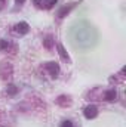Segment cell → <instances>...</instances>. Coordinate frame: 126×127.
<instances>
[{
  "instance_id": "5b68a950",
  "label": "cell",
  "mask_w": 126,
  "mask_h": 127,
  "mask_svg": "<svg viewBox=\"0 0 126 127\" xmlns=\"http://www.w3.org/2000/svg\"><path fill=\"white\" fill-rule=\"evenodd\" d=\"M113 99H116V92L114 90H110V92L105 93V100H113Z\"/></svg>"
},
{
  "instance_id": "52a82bcc",
  "label": "cell",
  "mask_w": 126,
  "mask_h": 127,
  "mask_svg": "<svg viewBox=\"0 0 126 127\" xmlns=\"http://www.w3.org/2000/svg\"><path fill=\"white\" fill-rule=\"evenodd\" d=\"M45 46H46L48 49H51V46H52V37H51V35L45 40Z\"/></svg>"
},
{
  "instance_id": "6da1fadb",
  "label": "cell",
  "mask_w": 126,
  "mask_h": 127,
  "mask_svg": "<svg viewBox=\"0 0 126 127\" xmlns=\"http://www.w3.org/2000/svg\"><path fill=\"white\" fill-rule=\"evenodd\" d=\"M34 1V4L37 6V7H40V9H51L58 0H33Z\"/></svg>"
},
{
  "instance_id": "ba28073f",
  "label": "cell",
  "mask_w": 126,
  "mask_h": 127,
  "mask_svg": "<svg viewBox=\"0 0 126 127\" xmlns=\"http://www.w3.org/2000/svg\"><path fill=\"white\" fill-rule=\"evenodd\" d=\"M61 127H73V123L71 121H64Z\"/></svg>"
},
{
  "instance_id": "8992f818",
  "label": "cell",
  "mask_w": 126,
  "mask_h": 127,
  "mask_svg": "<svg viewBox=\"0 0 126 127\" xmlns=\"http://www.w3.org/2000/svg\"><path fill=\"white\" fill-rule=\"evenodd\" d=\"M58 50H60V55L63 56V59H65V61H67V59H68V55L65 53V50H64V47L61 46V44H58Z\"/></svg>"
},
{
  "instance_id": "3957f363",
  "label": "cell",
  "mask_w": 126,
  "mask_h": 127,
  "mask_svg": "<svg viewBox=\"0 0 126 127\" xmlns=\"http://www.w3.org/2000/svg\"><path fill=\"white\" fill-rule=\"evenodd\" d=\"M13 31L16 34H27L28 32V24L27 22H19L13 27Z\"/></svg>"
},
{
  "instance_id": "30bf717a",
  "label": "cell",
  "mask_w": 126,
  "mask_h": 127,
  "mask_svg": "<svg viewBox=\"0 0 126 127\" xmlns=\"http://www.w3.org/2000/svg\"><path fill=\"white\" fill-rule=\"evenodd\" d=\"M3 1H4V0H0V3H3Z\"/></svg>"
},
{
  "instance_id": "9c48e42d",
  "label": "cell",
  "mask_w": 126,
  "mask_h": 127,
  "mask_svg": "<svg viewBox=\"0 0 126 127\" xmlns=\"http://www.w3.org/2000/svg\"><path fill=\"white\" fill-rule=\"evenodd\" d=\"M15 1H16V4H22V3H24L25 0H15Z\"/></svg>"
},
{
  "instance_id": "277c9868",
  "label": "cell",
  "mask_w": 126,
  "mask_h": 127,
  "mask_svg": "<svg viewBox=\"0 0 126 127\" xmlns=\"http://www.w3.org/2000/svg\"><path fill=\"white\" fill-rule=\"evenodd\" d=\"M96 114H98V109L95 105H89L85 108V117L86 118H94V117H96Z\"/></svg>"
},
{
  "instance_id": "7a4b0ae2",
  "label": "cell",
  "mask_w": 126,
  "mask_h": 127,
  "mask_svg": "<svg viewBox=\"0 0 126 127\" xmlns=\"http://www.w3.org/2000/svg\"><path fill=\"white\" fill-rule=\"evenodd\" d=\"M45 68L49 71V74H51L52 77H57L58 72H60V66H58V64H55V62H48L45 65Z\"/></svg>"
}]
</instances>
